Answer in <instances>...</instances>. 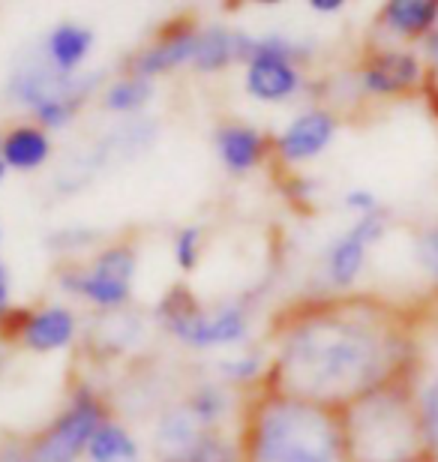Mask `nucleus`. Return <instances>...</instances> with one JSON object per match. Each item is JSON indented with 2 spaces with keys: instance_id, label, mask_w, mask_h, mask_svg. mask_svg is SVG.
I'll use <instances>...</instances> for the list:
<instances>
[{
  "instance_id": "f257e3e1",
  "label": "nucleus",
  "mask_w": 438,
  "mask_h": 462,
  "mask_svg": "<svg viewBox=\"0 0 438 462\" xmlns=\"http://www.w3.org/2000/svg\"><path fill=\"white\" fill-rule=\"evenodd\" d=\"M408 339L394 319L372 307L319 312L283 343L285 391L319 405H349L405 373Z\"/></svg>"
},
{
  "instance_id": "f03ea898",
  "label": "nucleus",
  "mask_w": 438,
  "mask_h": 462,
  "mask_svg": "<svg viewBox=\"0 0 438 462\" xmlns=\"http://www.w3.org/2000/svg\"><path fill=\"white\" fill-rule=\"evenodd\" d=\"M247 450L249 462H351L342 414L283 391L258 405Z\"/></svg>"
},
{
  "instance_id": "7ed1b4c3",
  "label": "nucleus",
  "mask_w": 438,
  "mask_h": 462,
  "mask_svg": "<svg viewBox=\"0 0 438 462\" xmlns=\"http://www.w3.org/2000/svg\"><path fill=\"white\" fill-rule=\"evenodd\" d=\"M342 432L351 462H408L426 457L417 396L403 378L346 405Z\"/></svg>"
},
{
  "instance_id": "20e7f679",
  "label": "nucleus",
  "mask_w": 438,
  "mask_h": 462,
  "mask_svg": "<svg viewBox=\"0 0 438 462\" xmlns=\"http://www.w3.org/2000/svg\"><path fill=\"white\" fill-rule=\"evenodd\" d=\"M163 316L169 321V328L186 346L195 348H210V346H231L247 334V316L244 310L228 307L217 312V316H204L195 307L190 294L174 291L169 300H163Z\"/></svg>"
},
{
  "instance_id": "39448f33",
  "label": "nucleus",
  "mask_w": 438,
  "mask_h": 462,
  "mask_svg": "<svg viewBox=\"0 0 438 462\" xmlns=\"http://www.w3.org/2000/svg\"><path fill=\"white\" fill-rule=\"evenodd\" d=\"M102 427V411L97 400L79 396L27 450L24 462H76L90 445L93 432Z\"/></svg>"
},
{
  "instance_id": "423d86ee",
  "label": "nucleus",
  "mask_w": 438,
  "mask_h": 462,
  "mask_svg": "<svg viewBox=\"0 0 438 462\" xmlns=\"http://www.w3.org/2000/svg\"><path fill=\"white\" fill-rule=\"evenodd\" d=\"M385 231H387V219L378 210V214L358 217V223L346 235L333 240L328 246V258H324V271H328L333 289H351L358 282L363 264H367L369 246L385 237Z\"/></svg>"
},
{
  "instance_id": "0eeeda50",
  "label": "nucleus",
  "mask_w": 438,
  "mask_h": 462,
  "mask_svg": "<svg viewBox=\"0 0 438 462\" xmlns=\"http://www.w3.org/2000/svg\"><path fill=\"white\" fill-rule=\"evenodd\" d=\"M133 273H135L133 249L111 246L72 285H76L79 294H85L88 300L97 303V307H120V303L129 300V291H133Z\"/></svg>"
},
{
  "instance_id": "6e6552de",
  "label": "nucleus",
  "mask_w": 438,
  "mask_h": 462,
  "mask_svg": "<svg viewBox=\"0 0 438 462\" xmlns=\"http://www.w3.org/2000/svg\"><path fill=\"white\" fill-rule=\"evenodd\" d=\"M424 63L415 51L405 49H387L378 51L360 72V85L376 97H396L408 94L421 85Z\"/></svg>"
},
{
  "instance_id": "1a4fd4ad",
  "label": "nucleus",
  "mask_w": 438,
  "mask_h": 462,
  "mask_svg": "<svg viewBox=\"0 0 438 462\" xmlns=\"http://www.w3.org/2000/svg\"><path fill=\"white\" fill-rule=\"evenodd\" d=\"M333 135H337V117L322 112V108H312V112L292 120V126L279 135L276 151L288 162H306L315 160L333 142Z\"/></svg>"
},
{
  "instance_id": "9d476101",
  "label": "nucleus",
  "mask_w": 438,
  "mask_h": 462,
  "mask_svg": "<svg viewBox=\"0 0 438 462\" xmlns=\"http://www.w3.org/2000/svg\"><path fill=\"white\" fill-rule=\"evenodd\" d=\"M72 337H76V316L63 307L33 312L22 330V343L31 351H58L70 346Z\"/></svg>"
},
{
  "instance_id": "9b49d317",
  "label": "nucleus",
  "mask_w": 438,
  "mask_h": 462,
  "mask_svg": "<svg viewBox=\"0 0 438 462\" xmlns=\"http://www.w3.org/2000/svg\"><path fill=\"white\" fill-rule=\"evenodd\" d=\"M381 22L396 36L426 40L438 24V0H390L381 9Z\"/></svg>"
},
{
  "instance_id": "f8f14e48",
  "label": "nucleus",
  "mask_w": 438,
  "mask_h": 462,
  "mask_svg": "<svg viewBox=\"0 0 438 462\" xmlns=\"http://www.w3.org/2000/svg\"><path fill=\"white\" fill-rule=\"evenodd\" d=\"M201 423L195 420V414L190 409H174L160 420L156 430V448H160L163 459L169 462H183L186 457L199 448L201 436Z\"/></svg>"
},
{
  "instance_id": "ddd939ff",
  "label": "nucleus",
  "mask_w": 438,
  "mask_h": 462,
  "mask_svg": "<svg viewBox=\"0 0 438 462\" xmlns=\"http://www.w3.org/2000/svg\"><path fill=\"white\" fill-rule=\"evenodd\" d=\"M195 40H199V31H177L163 36L160 42L151 45L144 54H138L135 60V76H160L165 69H174L181 63H190L195 58Z\"/></svg>"
},
{
  "instance_id": "4468645a",
  "label": "nucleus",
  "mask_w": 438,
  "mask_h": 462,
  "mask_svg": "<svg viewBox=\"0 0 438 462\" xmlns=\"http://www.w3.org/2000/svg\"><path fill=\"white\" fill-rule=\"evenodd\" d=\"M49 153H51L49 135H45V129H36V126H15L13 133L4 138V144H0V160H4L9 169H18V171L40 169V165L49 160Z\"/></svg>"
},
{
  "instance_id": "2eb2a0df",
  "label": "nucleus",
  "mask_w": 438,
  "mask_h": 462,
  "mask_svg": "<svg viewBox=\"0 0 438 462\" xmlns=\"http://www.w3.org/2000/svg\"><path fill=\"white\" fill-rule=\"evenodd\" d=\"M90 45H93V31L81 24H61L45 40V51H49L54 69L63 72V76H72L85 63Z\"/></svg>"
},
{
  "instance_id": "dca6fc26",
  "label": "nucleus",
  "mask_w": 438,
  "mask_h": 462,
  "mask_svg": "<svg viewBox=\"0 0 438 462\" xmlns=\"http://www.w3.org/2000/svg\"><path fill=\"white\" fill-rule=\"evenodd\" d=\"M217 151L231 171H249L262 160L265 138L253 126H222L217 133Z\"/></svg>"
},
{
  "instance_id": "f3484780",
  "label": "nucleus",
  "mask_w": 438,
  "mask_h": 462,
  "mask_svg": "<svg viewBox=\"0 0 438 462\" xmlns=\"http://www.w3.org/2000/svg\"><path fill=\"white\" fill-rule=\"evenodd\" d=\"M231 60H238V33L226 31V27H208L199 31L195 40V58L192 63L199 69H222Z\"/></svg>"
},
{
  "instance_id": "a211bd4d",
  "label": "nucleus",
  "mask_w": 438,
  "mask_h": 462,
  "mask_svg": "<svg viewBox=\"0 0 438 462\" xmlns=\"http://www.w3.org/2000/svg\"><path fill=\"white\" fill-rule=\"evenodd\" d=\"M88 454L93 462H138L135 441L120 423H102V427L93 432Z\"/></svg>"
},
{
  "instance_id": "6ab92c4d",
  "label": "nucleus",
  "mask_w": 438,
  "mask_h": 462,
  "mask_svg": "<svg viewBox=\"0 0 438 462\" xmlns=\"http://www.w3.org/2000/svg\"><path fill=\"white\" fill-rule=\"evenodd\" d=\"M154 97V81L144 79V76H133V79H120L115 81L102 103H106L108 112H120V115H129V112H138L147 99Z\"/></svg>"
},
{
  "instance_id": "aec40b11",
  "label": "nucleus",
  "mask_w": 438,
  "mask_h": 462,
  "mask_svg": "<svg viewBox=\"0 0 438 462\" xmlns=\"http://www.w3.org/2000/svg\"><path fill=\"white\" fill-rule=\"evenodd\" d=\"M417 411H421L426 450H430V457L438 462V373L430 378V384L417 393Z\"/></svg>"
},
{
  "instance_id": "412c9836",
  "label": "nucleus",
  "mask_w": 438,
  "mask_h": 462,
  "mask_svg": "<svg viewBox=\"0 0 438 462\" xmlns=\"http://www.w3.org/2000/svg\"><path fill=\"white\" fill-rule=\"evenodd\" d=\"M186 409L195 414V420L201 423H213L222 418V411H226V393L219 391V387H201V391H195V396L190 402H186Z\"/></svg>"
},
{
  "instance_id": "4be33fe9",
  "label": "nucleus",
  "mask_w": 438,
  "mask_h": 462,
  "mask_svg": "<svg viewBox=\"0 0 438 462\" xmlns=\"http://www.w3.org/2000/svg\"><path fill=\"white\" fill-rule=\"evenodd\" d=\"M415 258L421 271L438 285V226L424 228L415 240Z\"/></svg>"
},
{
  "instance_id": "5701e85b",
  "label": "nucleus",
  "mask_w": 438,
  "mask_h": 462,
  "mask_svg": "<svg viewBox=\"0 0 438 462\" xmlns=\"http://www.w3.org/2000/svg\"><path fill=\"white\" fill-rule=\"evenodd\" d=\"M199 253H201V231L195 226L183 228L181 235H177V244H174L177 264H181L183 271H192V267L199 264Z\"/></svg>"
},
{
  "instance_id": "b1692460",
  "label": "nucleus",
  "mask_w": 438,
  "mask_h": 462,
  "mask_svg": "<svg viewBox=\"0 0 438 462\" xmlns=\"http://www.w3.org/2000/svg\"><path fill=\"white\" fill-rule=\"evenodd\" d=\"M346 208L358 210V217H369V214H378V199H376V192H369V189H351L346 192Z\"/></svg>"
},
{
  "instance_id": "393cba45",
  "label": "nucleus",
  "mask_w": 438,
  "mask_h": 462,
  "mask_svg": "<svg viewBox=\"0 0 438 462\" xmlns=\"http://www.w3.org/2000/svg\"><path fill=\"white\" fill-rule=\"evenodd\" d=\"M226 373H231L235 378H253L258 375V360L256 357H249V360H235V364H226Z\"/></svg>"
},
{
  "instance_id": "a878e982",
  "label": "nucleus",
  "mask_w": 438,
  "mask_h": 462,
  "mask_svg": "<svg viewBox=\"0 0 438 462\" xmlns=\"http://www.w3.org/2000/svg\"><path fill=\"white\" fill-rule=\"evenodd\" d=\"M310 6L315 13H340L346 4H342V0H310Z\"/></svg>"
},
{
  "instance_id": "bb28decb",
  "label": "nucleus",
  "mask_w": 438,
  "mask_h": 462,
  "mask_svg": "<svg viewBox=\"0 0 438 462\" xmlns=\"http://www.w3.org/2000/svg\"><path fill=\"white\" fill-rule=\"evenodd\" d=\"M424 42H426V58H430L435 67H438V24H435V31L426 36Z\"/></svg>"
},
{
  "instance_id": "cd10ccee",
  "label": "nucleus",
  "mask_w": 438,
  "mask_h": 462,
  "mask_svg": "<svg viewBox=\"0 0 438 462\" xmlns=\"http://www.w3.org/2000/svg\"><path fill=\"white\" fill-rule=\"evenodd\" d=\"M6 303V276H4V267H0V307Z\"/></svg>"
},
{
  "instance_id": "c85d7f7f",
  "label": "nucleus",
  "mask_w": 438,
  "mask_h": 462,
  "mask_svg": "<svg viewBox=\"0 0 438 462\" xmlns=\"http://www.w3.org/2000/svg\"><path fill=\"white\" fill-rule=\"evenodd\" d=\"M4 178H6V162L0 160V183H4Z\"/></svg>"
},
{
  "instance_id": "c756f323",
  "label": "nucleus",
  "mask_w": 438,
  "mask_h": 462,
  "mask_svg": "<svg viewBox=\"0 0 438 462\" xmlns=\"http://www.w3.org/2000/svg\"><path fill=\"white\" fill-rule=\"evenodd\" d=\"M408 462H435V459H433L430 454H426V457H417V459H408Z\"/></svg>"
}]
</instances>
